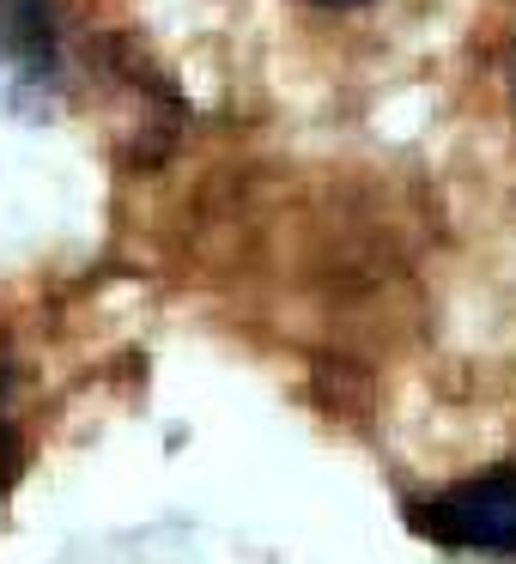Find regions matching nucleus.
Wrapping results in <instances>:
<instances>
[{
  "mask_svg": "<svg viewBox=\"0 0 516 564\" xmlns=\"http://www.w3.org/2000/svg\"><path fill=\"white\" fill-rule=\"evenodd\" d=\"M413 528L450 552H480V558H516V467L474 474L438 498L413 503Z\"/></svg>",
  "mask_w": 516,
  "mask_h": 564,
  "instance_id": "nucleus-1",
  "label": "nucleus"
},
{
  "mask_svg": "<svg viewBox=\"0 0 516 564\" xmlns=\"http://www.w3.org/2000/svg\"><path fill=\"white\" fill-rule=\"evenodd\" d=\"M55 55L50 7L43 0H0V86L43 79Z\"/></svg>",
  "mask_w": 516,
  "mask_h": 564,
  "instance_id": "nucleus-2",
  "label": "nucleus"
},
{
  "mask_svg": "<svg viewBox=\"0 0 516 564\" xmlns=\"http://www.w3.org/2000/svg\"><path fill=\"white\" fill-rule=\"evenodd\" d=\"M19 474V431H13V370H7V352H0V498Z\"/></svg>",
  "mask_w": 516,
  "mask_h": 564,
  "instance_id": "nucleus-3",
  "label": "nucleus"
},
{
  "mask_svg": "<svg viewBox=\"0 0 516 564\" xmlns=\"http://www.w3.org/2000/svg\"><path fill=\"white\" fill-rule=\"evenodd\" d=\"M316 7H365V0H316Z\"/></svg>",
  "mask_w": 516,
  "mask_h": 564,
  "instance_id": "nucleus-4",
  "label": "nucleus"
}]
</instances>
